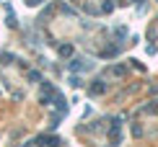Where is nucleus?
<instances>
[{
    "mask_svg": "<svg viewBox=\"0 0 158 147\" xmlns=\"http://www.w3.org/2000/svg\"><path fill=\"white\" fill-rule=\"evenodd\" d=\"M124 72H127V67H122V65H114L111 67V75H124Z\"/></svg>",
    "mask_w": 158,
    "mask_h": 147,
    "instance_id": "nucleus-6",
    "label": "nucleus"
},
{
    "mask_svg": "<svg viewBox=\"0 0 158 147\" xmlns=\"http://www.w3.org/2000/svg\"><path fill=\"white\" fill-rule=\"evenodd\" d=\"M55 96H57V88H52L49 83H42V93H39V101H42L44 106L55 103Z\"/></svg>",
    "mask_w": 158,
    "mask_h": 147,
    "instance_id": "nucleus-1",
    "label": "nucleus"
},
{
    "mask_svg": "<svg viewBox=\"0 0 158 147\" xmlns=\"http://www.w3.org/2000/svg\"><path fill=\"white\" fill-rule=\"evenodd\" d=\"M91 65L85 62V59H73V62H70V70H88Z\"/></svg>",
    "mask_w": 158,
    "mask_h": 147,
    "instance_id": "nucleus-4",
    "label": "nucleus"
},
{
    "mask_svg": "<svg viewBox=\"0 0 158 147\" xmlns=\"http://www.w3.org/2000/svg\"><path fill=\"white\" fill-rule=\"evenodd\" d=\"M106 90V85H104V80H96L94 85H91V96H98V93Z\"/></svg>",
    "mask_w": 158,
    "mask_h": 147,
    "instance_id": "nucleus-3",
    "label": "nucleus"
},
{
    "mask_svg": "<svg viewBox=\"0 0 158 147\" xmlns=\"http://www.w3.org/2000/svg\"><path fill=\"white\" fill-rule=\"evenodd\" d=\"M36 145H42V147H57L60 145V137H49V134H39L36 139H34Z\"/></svg>",
    "mask_w": 158,
    "mask_h": 147,
    "instance_id": "nucleus-2",
    "label": "nucleus"
},
{
    "mask_svg": "<svg viewBox=\"0 0 158 147\" xmlns=\"http://www.w3.org/2000/svg\"><path fill=\"white\" fill-rule=\"evenodd\" d=\"M135 3H143V0H135Z\"/></svg>",
    "mask_w": 158,
    "mask_h": 147,
    "instance_id": "nucleus-8",
    "label": "nucleus"
},
{
    "mask_svg": "<svg viewBox=\"0 0 158 147\" xmlns=\"http://www.w3.org/2000/svg\"><path fill=\"white\" fill-rule=\"evenodd\" d=\"M26 3H29V5H36V3H42V0H26Z\"/></svg>",
    "mask_w": 158,
    "mask_h": 147,
    "instance_id": "nucleus-7",
    "label": "nucleus"
},
{
    "mask_svg": "<svg viewBox=\"0 0 158 147\" xmlns=\"http://www.w3.org/2000/svg\"><path fill=\"white\" fill-rule=\"evenodd\" d=\"M57 54H60V57H70V54H73V46H70V44H62L60 49H57Z\"/></svg>",
    "mask_w": 158,
    "mask_h": 147,
    "instance_id": "nucleus-5",
    "label": "nucleus"
}]
</instances>
